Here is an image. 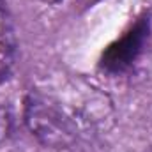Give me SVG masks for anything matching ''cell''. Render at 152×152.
Masks as SVG:
<instances>
[{
	"mask_svg": "<svg viewBox=\"0 0 152 152\" xmlns=\"http://www.w3.org/2000/svg\"><path fill=\"white\" fill-rule=\"evenodd\" d=\"M108 97L78 76H51L28 92L25 124L44 147L67 151L103 133L112 122Z\"/></svg>",
	"mask_w": 152,
	"mask_h": 152,
	"instance_id": "1",
	"label": "cell"
},
{
	"mask_svg": "<svg viewBox=\"0 0 152 152\" xmlns=\"http://www.w3.org/2000/svg\"><path fill=\"white\" fill-rule=\"evenodd\" d=\"M16 62V36L5 0H0V80L11 75Z\"/></svg>",
	"mask_w": 152,
	"mask_h": 152,
	"instance_id": "2",
	"label": "cell"
},
{
	"mask_svg": "<svg viewBox=\"0 0 152 152\" xmlns=\"http://www.w3.org/2000/svg\"><path fill=\"white\" fill-rule=\"evenodd\" d=\"M12 131V112L11 104L4 96H0V143L9 138Z\"/></svg>",
	"mask_w": 152,
	"mask_h": 152,
	"instance_id": "3",
	"label": "cell"
},
{
	"mask_svg": "<svg viewBox=\"0 0 152 152\" xmlns=\"http://www.w3.org/2000/svg\"><path fill=\"white\" fill-rule=\"evenodd\" d=\"M41 4L44 5H53V7H62V5H67V4H75L78 0H39Z\"/></svg>",
	"mask_w": 152,
	"mask_h": 152,
	"instance_id": "4",
	"label": "cell"
}]
</instances>
